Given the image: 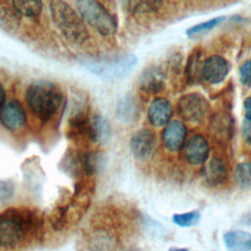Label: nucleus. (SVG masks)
<instances>
[{"mask_svg":"<svg viewBox=\"0 0 251 251\" xmlns=\"http://www.w3.org/2000/svg\"><path fill=\"white\" fill-rule=\"evenodd\" d=\"M233 176L235 182L240 187H251V162L245 161L236 165Z\"/></svg>","mask_w":251,"mask_h":251,"instance_id":"nucleus-20","label":"nucleus"},{"mask_svg":"<svg viewBox=\"0 0 251 251\" xmlns=\"http://www.w3.org/2000/svg\"><path fill=\"white\" fill-rule=\"evenodd\" d=\"M224 20H225V17H216V18L211 19V20H209V21L200 23V24L195 25L191 26L190 28H188V29L186 30V34H187L189 37H192V36H196V35L205 33V32L209 31V30L215 28V27H216L217 25H219Z\"/></svg>","mask_w":251,"mask_h":251,"instance_id":"nucleus-23","label":"nucleus"},{"mask_svg":"<svg viewBox=\"0 0 251 251\" xmlns=\"http://www.w3.org/2000/svg\"><path fill=\"white\" fill-rule=\"evenodd\" d=\"M36 218L27 211L10 209L0 215V247L12 248L20 244L34 228Z\"/></svg>","mask_w":251,"mask_h":251,"instance_id":"nucleus-2","label":"nucleus"},{"mask_svg":"<svg viewBox=\"0 0 251 251\" xmlns=\"http://www.w3.org/2000/svg\"><path fill=\"white\" fill-rule=\"evenodd\" d=\"M229 73L228 62L220 55L208 57L202 65V78L211 84L221 83Z\"/></svg>","mask_w":251,"mask_h":251,"instance_id":"nucleus-11","label":"nucleus"},{"mask_svg":"<svg viewBox=\"0 0 251 251\" xmlns=\"http://www.w3.org/2000/svg\"><path fill=\"white\" fill-rule=\"evenodd\" d=\"M111 135L109 122L100 115L90 117L87 126V139L94 144L106 143Z\"/></svg>","mask_w":251,"mask_h":251,"instance_id":"nucleus-14","label":"nucleus"},{"mask_svg":"<svg viewBox=\"0 0 251 251\" xmlns=\"http://www.w3.org/2000/svg\"><path fill=\"white\" fill-rule=\"evenodd\" d=\"M176 108L183 121L190 124H198L207 116L209 102L201 93H187L179 98Z\"/></svg>","mask_w":251,"mask_h":251,"instance_id":"nucleus-6","label":"nucleus"},{"mask_svg":"<svg viewBox=\"0 0 251 251\" xmlns=\"http://www.w3.org/2000/svg\"><path fill=\"white\" fill-rule=\"evenodd\" d=\"M244 222H246L247 224H251V213H249V214H247V215L245 216Z\"/></svg>","mask_w":251,"mask_h":251,"instance_id":"nucleus-32","label":"nucleus"},{"mask_svg":"<svg viewBox=\"0 0 251 251\" xmlns=\"http://www.w3.org/2000/svg\"><path fill=\"white\" fill-rule=\"evenodd\" d=\"M15 10L27 18H35L41 14L42 1L41 0H12Z\"/></svg>","mask_w":251,"mask_h":251,"instance_id":"nucleus-19","label":"nucleus"},{"mask_svg":"<svg viewBox=\"0 0 251 251\" xmlns=\"http://www.w3.org/2000/svg\"><path fill=\"white\" fill-rule=\"evenodd\" d=\"M187 128L186 126L178 120H173L165 126L162 131V142L165 148L172 152L181 151L186 143Z\"/></svg>","mask_w":251,"mask_h":251,"instance_id":"nucleus-9","label":"nucleus"},{"mask_svg":"<svg viewBox=\"0 0 251 251\" xmlns=\"http://www.w3.org/2000/svg\"><path fill=\"white\" fill-rule=\"evenodd\" d=\"M184 158L191 166L205 164L210 156V145L202 134H194L186 140L183 147Z\"/></svg>","mask_w":251,"mask_h":251,"instance_id":"nucleus-10","label":"nucleus"},{"mask_svg":"<svg viewBox=\"0 0 251 251\" xmlns=\"http://www.w3.org/2000/svg\"><path fill=\"white\" fill-rule=\"evenodd\" d=\"M6 102V92H5V88L3 86V84L0 81V110L3 107V105Z\"/></svg>","mask_w":251,"mask_h":251,"instance_id":"nucleus-31","label":"nucleus"},{"mask_svg":"<svg viewBox=\"0 0 251 251\" xmlns=\"http://www.w3.org/2000/svg\"><path fill=\"white\" fill-rule=\"evenodd\" d=\"M25 100L30 112L40 121H49L63 102V92L54 82L38 79L29 84Z\"/></svg>","mask_w":251,"mask_h":251,"instance_id":"nucleus-1","label":"nucleus"},{"mask_svg":"<svg viewBox=\"0 0 251 251\" xmlns=\"http://www.w3.org/2000/svg\"><path fill=\"white\" fill-rule=\"evenodd\" d=\"M157 145L154 132L149 128H141L133 133L129 141L131 153L139 161H147Z\"/></svg>","mask_w":251,"mask_h":251,"instance_id":"nucleus-8","label":"nucleus"},{"mask_svg":"<svg viewBox=\"0 0 251 251\" xmlns=\"http://www.w3.org/2000/svg\"><path fill=\"white\" fill-rule=\"evenodd\" d=\"M67 213L68 207L66 206H59L51 212L50 224L52 225L54 229L61 230L65 228L67 225Z\"/></svg>","mask_w":251,"mask_h":251,"instance_id":"nucleus-24","label":"nucleus"},{"mask_svg":"<svg viewBox=\"0 0 251 251\" xmlns=\"http://www.w3.org/2000/svg\"><path fill=\"white\" fill-rule=\"evenodd\" d=\"M212 126L215 129V133L220 136H227L229 133L230 125L228 122V117L226 116L218 115V117L215 118Z\"/></svg>","mask_w":251,"mask_h":251,"instance_id":"nucleus-26","label":"nucleus"},{"mask_svg":"<svg viewBox=\"0 0 251 251\" xmlns=\"http://www.w3.org/2000/svg\"><path fill=\"white\" fill-rule=\"evenodd\" d=\"M137 59L132 54L109 58H86L81 64L93 75L108 80H119L126 76L135 67Z\"/></svg>","mask_w":251,"mask_h":251,"instance_id":"nucleus-4","label":"nucleus"},{"mask_svg":"<svg viewBox=\"0 0 251 251\" xmlns=\"http://www.w3.org/2000/svg\"><path fill=\"white\" fill-rule=\"evenodd\" d=\"M173 222L181 227H189L197 225L201 220V215L198 211L193 210L186 213L175 214L172 218Z\"/></svg>","mask_w":251,"mask_h":251,"instance_id":"nucleus-22","label":"nucleus"},{"mask_svg":"<svg viewBox=\"0 0 251 251\" xmlns=\"http://www.w3.org/2000/svg\"><path fill=\"white\" fill-rule=\"evenodd\" d=\"M200 53L198 51H194L188 61H187V65H186V69H185V74H186V77L187 80L189 81H196L198 78L202 77V65L203 62L201 64L200 62Z\"/></svg>","mask_w":251,"mask_h":251,"instance_id":"nucleus-21","label":"nucleus"},{"mask_svg":"<svg viewBox=\"0 0 251 251\" xmlns=\"http://www.w3.org/2000/svg\"><path fill=\"white\" fill-rule=\"evenodd\" d=\"M117 116L125 123H130L136 119L137 105L131 96L123 97L117 105Z\"/></svg>","mask_w":251,"mask_h":251,"instance_id":"nucleus-18","label":"nucleus"},{"mask_svg":"<svg viewBox=\"0 0 251 251\" xmlns=\"http://www.w3.org/2000/svg\"><path fill=\"white\" fill-rule=\"evenodd\" d=\"M239 79L242 85L251 87V59L242 63L238 70Z\"/></svg>","mask_w":251,"mask_h":251,"instance_id":"nucleus-27","label":"nucleus"},{"mask_svg":"<svg viewBox=\"0 0 251 251\" xmlns=\"http://www.w3.org/2000/svg\"><path fill=\"white\" fill-rule=\"evenodd\" d=\"M173 116V106L171 102L163 97L155 98L149 105L147 118L149 123L155 127H162L171 122Z\"/></svg>","mask_w":251,"mask_h":251,"instance_id":"nucleus-12","label":"nucleus"},{"mask_svg":"<svg viewBox=\"0 0 251 251\" xmlns=\"http://www.w3.org/2000/svg\"><path fill=\"white\" fill-rule=\"evenodd\" d=\"M228 175V166L221 157H213L203 168V179L210 185L216 186L224 183Z\"/></svg>","mask_w":251,"mask_h":251,"instance_id":"nucleus-13","label":"nucleus"},{"mask_svg":"<svg viewBox=\"0 0 251 251\" xmlns=\"http://www.w3.org/2000/svg\"><path fill=\"white\" fill-rule=\"evenodd\" d=\"M224 243L227 251H250L251 233L245 230H229L224 234Z\"/></svg>","mask_w":251,"mask_h":251,"instance_id":"nucleus-16","label":"nucleus"},{"mask_svg":"<svg viewBox=\"0 0 251 251\" xmlns=\"http://www.w3.org/2000/svg\"><path fill=\"white\" fill-rule=\"evenodd\" d=\"M113 241L107 233H96L90 242L93 251H110Z\"/></svg>","mask_w":251,"mask_h":251,"instance_id":"nucleus-25","label":"nucleus"},{"mask_svg":"<svg viewBox=\"0 0 251 251\" xmlns=\"http://www.w3.org/2000/svg\"><path fill=\"white\" fill-rule=\"evenodd\" d=\"M123 9L132 15H144L158 11L163 0H121Z\"/></svg>","mask_w":251,"mask_h":251,"instance_id":"nucleus-17","label":"nucleus"},{"mask_svg":"<svg viewBox=\"0 0 251 251\" xmlns=\"http://www.w3.org/2000/svg\"><path fill=\"white\" fill-rule=\"evenodd\" d=\"M169 251H188V249H186V248H171V249H169Z\"/></svg>","mask_w":251,"mask_h":251,"instance_id":"nucleus-33","label":"nucleus"},{"mask_svg":"<svg viewBox=\"0 0 251 251\" xmlns=\"http://www.w3.org/2000/svg\"><path fill=\"white\" fill-rule=\"evenodd\" d=\"M243 109H244V117L245 120L251 121V96L247 97L243 102Z\"/></svg>","mask_w":251,"mask_h":251,"instance_id":"nucleus-30","label":"nucleus"},{"mask_svg":"<svg viewBox=\"0 0 251 251\" xmlns=\"http://www.w3.org/2000/svg\"><path fill=\"white\" fill-rule=\"evenodd\" d=\"M0 123L10 131H18L26 124V113L18 100L6 101L0 110Z\"/></svg>","mask_w":251,"mask_h":251,"instance_id":"nucleus-7","label":"nucleus"},{"mask_svg":"<svg viewBox=\"0 0 251 251\" xmlns=\"http://www.w3.org/2000/svg\"><path fill=\"white\" fill-rule=\"evenodd\" d=\"M242 137L246 143L251 145V121L244 120L242 124Z\"/></svg>","mask_w":251,"mask_h":251,"instance_id":"nucleus-29","label":"nucleus"},{"mask_svg":"<svg viewBox=\"0 0 251 251\" xmlns=\"http://www.w3.org/2000/svg\"><path fill=\"white\" fill-rule=\"evenodd\" d=\"M165 86V75L158 67L145 69L139 77V87L147 93H158Z\"/></svg>","mask_w":251,"mask_h":251,"instance_id":"nucleus-15","label":"nucleus"},{"mask_svg":"<svg viewBox=\"0 0 251 251\" xmlns=\"http://www.w3.org/2000/svg\"><path fill=\"white\" fill-rule=\"evenodd\" d=\"M15 185L9 180H0V203L6 202L13 197Z\"/></svg>","mask_w":251,"mask_h":251,"instance_id":"nucleus-28","label":"nucleus"},{"mask_svg":"<svg viewBox=\"0 0 251 251\" xmlns=\"http://www.w3.org/2000/svg\"><path fill=\"white\" fill-rule=\"evenodd\" d=\"M50 12L54 24L69 41L75 44H82L88 39V31L84 21L67 2L52 0Z\"/></svg>","mask_w":251,"mask_h":251,"instance_id":"nucleus-3","label":"nucleus"},{"mask_svg":"<svg viewBox=\"0 0 251 251\" xmlns=\"http://www.w3.org/2000/svg\"><path fill=\"white\" fill-rule=\"evenodd\" d=\"M76 8L82 20L104 36H111L117 31L115 17L97 0H77Z\"/></svg>","mask_w":251,"mask_h":251,"instance_id":"nucleus-5","label":"nucleus"}]
</instances>
